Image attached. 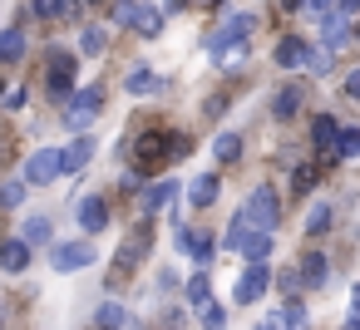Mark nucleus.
I'll use <instances>...</instances> for the list:
<instances>
[{"label":"nucleus","mask_w":360,"mask_h":330,"mask_svg":"<svg viewBox=\"0 0 360 330\" xmlns=\"http://www.w3.org/2000/svg\"><path fill=\"white\" fill-rule=\"evenodd\" d=\"M207 55H212L222 70L247 65V55H252V15H232L222 30H212V35H207Z\"/></svg>","instance_id":"nucleus-1"},{"label":"nucleus","mask_w":360,"mask_h":330,"mask_svg":"<svg viewBox=\"0 0 360 330\" xmlns=\"http://www.w3.org/2000/svg\"><path fill=\"white\" fill-rule=\"evenodd\" d=\"M242 217H247L257 232H276V222H281V197H276L271 187H257V192L242 202Z\"/></svg>","instance_id":"nucleus-2"},{"label":"nucleus","mask_w":360,"mask_h":330,"mask_svg":"<svg viewBox=\"0 0 360 330\" xmlns=\"http://www.w3.org/2000/svg\"><path fill=\"white\" fill-rule=\"evenodd\" d=\"M99 109H104V89H75V94H70V109H65V124H70L75 133H84V128L99 119Z\"/></svg>","instance_id":"nucleus-3"},{"label":"nucleus","mask_w":360,"mask_h":330,"mask_svg":"<svg viewBox=\"0 0 360 330\" xmlns=\"http://www.w3.org/2000/svg\"><path fill=\"white\" fill-rule=\"evenodd\" d=\"M50 266L55 271H84V266H94V242H60V246H50Z\"/></svg>","instance_id":"nucleus-4"},{"label":"nucleus","mask_w":360,"mask_h":330,"mask_svg":"<svg viewBox=\"0 0 360 330\" xmlns=\"http://www.w3.org/2000/svg\"><path fill=\"white\" fill-rule=\"evenodd\" d=\"M266 286H271V266H266V261H252V266L237 276V291H232V296H237V305H252V301L266 296Z\"/></svg>","instance_id":"nucleus-5"},{"label":"nucleus","mask_w":360,"mask_h":330,"mask_svg":"<svg viewBox=\"0 0 360 330\" xmlns=\"http://www.w3.org/2000/svg\"><path fill=\"white\" fill-rule=\"evenodd\" d=\"M45 84H50L55 99L70 94V84H75V60H70L65 50H50V55H45Z\"/></svg>","instance_id":"nucleus-6"},{"label":"nucleus","mask_w":360,"mask_h":330,"mask_svg":"<svg viewBox=\"0 0 360 330\" xmlns=\"http://www.w3.org/2000/svg\"><path fill=\"white\" fill-rule=\"evenodd\" d=\"M60 178V148H45V153H30V163H25V183H35V187H45V183H55Z\"/></svg>","instance_id":"nucleus-7"},{"label":"nucleus","mask_w":360,"mask_h":330,"mask_svg":"<svg viewBox=\"0 0 360 330\" xmlns=\"http://www.w3.org/2000/svg\"><path fill=\"white\" fill-rule=\"evenodd\" d=\"M163 84H168V79L153 74L148 65H134V70L124 74V89H129V94H143V99H148V94H163Z\"/></svg>","instance_id":"nucleus-8"},{"label":"nucleus","mask_w":360,"mask_h":330,"mask_svg":"<svg viewBox=\"0 0 360 330\" xmlns=\"http://www.w3.org/2000/svg\"><path fill=\"white\" fill-rule=\"evenodd\" d=\"M75 217H79L84 232H104V227H109V207H104V197H79Z\"/></svg>","instance_id":"nucleus-9"},{"label":"nucleus","mask_w":360,"mask_h":330,"mask_svg":"<svg viewBox=\"0 0 360 330\" xmlns=\"http://www.w3.org/2000/svg\"><path fill=\"white\" fill-rule=\"evenodd\" d=\"M148 246H153V227L143 222V227H134V242H124V246H119V266L129 271L134 261H143V256H148Z\"/></svg>","instance_id":"nucleus-10"},{"label":"nucleus","mask_w":360,"mask_h":330,"mask_svg":"<svg viewBox=\"0 0 360 330\" xmlns=\"http://www.w3.org/2000/svg\"><path fill=\"white\" fill-rule=\"evenodd\" d=\"M237 251H242V261H247V266H252V261H266V256H271V232L247 227V232H242V242H237Z\"/></svg>","instance_id":"nucleus-11"},{"label":"nucleus","mask_w":360,"mask_h":330,"mask_svg":"<svg viewBox=\"0 0 360 330\" xmlns=\"http://www.w3.org/2000/svg\"><path fill=\"white\" fill-rule=\"evenodd\" d=\"M89 158H94V138H84V133H79L70 148H60V173H79Z\"/></svg>","instance_id":"nucleus-12"},{"label":"nucleus","mask_w":360,"mask_h":330,"mask_svg":"<svg viewBox=\"0 0 360 330\" xmlns=\"http://www.w3.org/2000/svg\"><path fill=\"white\" fill-rule=\"evenodd\" d=\"M178 192H183V187H178L173 178H168V183H148V192H143V212L153 217V212L173 207V202H178Z\"/></svg>","instance_id":"nucleus-13"},{"label":"nucleus","mask_w":360,"mask_h":330,"mask_svg":"<svg viewBox=\"0 0 360 330\" xmlns=\"http://www.w3.org/2000/svg\"><path fill=\"white\" fill-rule=\"evenodd\" d=\"M129 30H134V35H143V40H153V35L163 30V15H158L153 6H143V0H139L134 15H129Z\"/></svg>","instance_id":"nucleus-14"},{"label":"nucleus","mask_w":360,"mask_h":330,"mask_svg":"<svg viewBox=\"0 0 360 330\" xmlns=\"http://www.w3.org/2000/svg\"><path fill=\"white\" fill-rule=\"evenodd\" d=\"M217 192H222L217 173H198V178L188 183V202H193V207H207V202H217Z\"/></svg>","instance_id":"nucleus-15"},{"label":"nucleus","mask_w":360,"mask_h":330,"mask_svg":"<svg viewBox=\"0 0 360 330\" xmlns=\"http://www.w3.org/2000/svg\"><path fill=\"white\" fill-rule=\"evenodd\" d=\"M266 330H306V305L301 301H281V310H271Z\"/></svg>","instance_id":"nucleus-16"},{"label":"nucleus","mask_w":360,"mask_h":330,"mask_svg":"<svg viewBox=\"0 0 360 330\" xmlns=\"http://www.w3.org/2000/svg\"><path fill=\"white\" fill-rule=\"evenodd\" d=\"M30 266V246L20 242V237H11V242H0V271H25Z\"/></svg>","instance_id":"nucleus-17"},{"label":"nucleus","mask_w":360,"mask_h":330,"mask_svg":"<svg viewBox=\"0 0 360 330\" xmlns=\"http://www.w3.org/2000/svg\"><path fill=\"white\" fill-rule=\"evenodd\" d=\"M30 11L40 20H75L79 15V0H30Z\"/></svg>","instance_id":"nucleus-18"},{"label":"nucleus","mask_w":360,"mask_h":330,"mask_svg":"<svg viewBox=\"0 0 360 330\" xmlns=\"http://www.w3.org/2000/svg\"><path fill=\"white\" fill-rule=\"evenodd\" d=\"M345 40H350V25H345L340 15H326V20H321V50H326V55H335Z\"/></svg>","instance_id":"nucleus-19"},{"label":"nucleus","mask_w":360,"mask_h":330,"mask_svg":"<svg viewBox=\"0 0 360 330\" xmlns=\"http://www.w3.org/2000/svg\"><path fill=\"white\" fill-rule=\"evenodd\" d=\"M296 276H301V286H326V281H330V266H326V256H321V251H306Z\"/></svg>","instance_id":"nucleus-20"},{"label":"nucleus","mask_w":360,"mask_h":330,"mask_svg":"<svg viewBox=\"0 0 360 330\" xmlns=\"http://www.w3.org/2000/svg\"><path fill=\"white\" fill-rule=\"evenodd\" d=\"M296 109H301V89L296 84H286V89H276V99H271V119H296Z\"/></svg>","instance_id":"nucleus-21"},{"label":"nucleus","mask_w":360,"mask_h":330,"mask_svg":"<svg viewBox=\"0 0 360 330\" xmlns=\"http://www.w3.org/2000/svg\"><path fill=\"white\" fill-rule=\"evenodd\" d=\"M271 60H276L281 70H301V60H306V45H301L296 35H286V40L276 45V55H271Z\"/></svg>","instance_id":"nucleus-22"},{"label":"nucleus","mask_w":360,"mask_h":330,"mask_svg":"<svg viewBox=\"0 0 360 330\" xmlns=\"http://www.w3.org/2000/svg\"><path fill=\"white\" fill-rule=\"evenodd\" d=\"M50 232H55V227H50V217H45V212H30V217H25V227H20V242H25V246H35V242H50Z\"/></svg>","instance_id":"nucleus-23"},{"label":"nucleus","mask_w":360,"mask_h":330,"mask_svg":"<svg viewBox=\"0 0 360 330\" xmlns=\"http://www.w3.org/2000/svg\"><path fill=\"white\" fill-rule=\"evenodd\" d=\"M134 153H139V163H153V158H163V153H168V133H143V138L134 143Z\"/></svg>","instance_id":"nucleus-24"},{"label":"nucleus","mask_w":360,"mask_h":330,"mask_svg":"<svg viewBox=\"0 0 360 330\" xmlns=\"http://www.w3.org/2000/svg\"><path fill=\"white\" fill-rule=\"evenodd\" d=\"M188 301H193V310H202V305L212 301V276H207V271H193V276H188Z\"/></svg>","instance_id":"nucleus-25"},{"label":"nucleus","mask_w":360,"mask_h":330,"mask_svg":"<svg viewBox=\"0 0 360 330\" xmlns=\"http://www.w3.org/2000/svg\"><path fill=\"white\" fill-rule=\"evenodd\" d=\"M335 133H340V124H335L330 114H321V119H316V128H311V138H316V148H321V153H330V148H335Z\"/></svg>","instance_id":"nucleus-26"},{"label":"nucleus","mask_w":360,"mask_h":330,"mask_svg":"<svg viewBox=\"0 0 360 330\" xmlns=\"http://www.w3.org/2000/svg\"><path fill=\"white\" fill-rule=\"evenodd\" d=\"M104 45H109V30H104V25H89V30L79 35V55H89V60L104 55Z\"/></svg>","instance_id":"nucleus-27"},{"label":"nucleus","mask_w":360,"mask_h":330,"mask_svg":"<svg viewBox=\"0 0 360 330\" xmlns=\"http://www.w3.org/2000/svg\"><path fill=\"white\" fill-rule=\"evenodd\" d=\"M330 153H335V158H360V128H340Z\"/></svg>","instance_id":"nucleus-28"},{"label":"nucleus","mask_w":360,"mask_h":330,"mask_svg":"<svg viewBox=\"0 0 360 330\" xmlns=\"http://www.w3.org/2000/svg\"><path fill=\"white\" fill-rule=\"evenodd\" d=\"M20 55H25V35H20V30H0V60L11 65V60H20Z\"/></svg>","instance_id":"nucleus-29"},{"label":"nucleus","mask_w":360,"mask_h":330,"mask_svg":"<svg viewBox=\"0 0 360 330\" xmlns=\"http://www.w3.org/2000/svg\"><path fill=\"white\" fill-rule=\"evenodd\" d=\"M212 153H217L222 163H237V158H242V138H237V133H217Z\"/></svg>","instance_id":"nucleus-30"},{"label":"nucleus","mask_w":360,"mask_h":330,"mask_svg":"<svg viewBox=\"0 0 360 330\" xmlns=\"http://www.w3.org/2000/svg\"><path fill=\"white\" fill-rule=\"evenodd\" d=\"M188 251H193V256L207 266V261H212V251H217V242H212L207 232H188Z\"/></svg>","instance_id":"nucleus-31"},{"label":"nucleus","mask_w":360,"mask_h":330,"mask_svg":"<svg viewBox=\"0 0 360 330\" xmlns=\"http://www.w3.org/2000/svg\"><path fill=\"white\" fill-rule=\"evenodd\" d=\"M326 227H330V207H326V202H316V207L306 212V237H321Z\"/></svg>","instance_id":"nucleus-32"},{"label":"nucleus","mask_w":360,"mask_h":330,"mask_svg":"<svg viewBox=\"0 0 360 330\" xmlns=\"http://www.w3.org/2000/svg\"><path fill=\"white\" fill-rule=\"evenodd\" d=\"M124 320H129V315H124L119 301H104V305H99V330H119Z\"/></svg>","instance_id":"nucleus-33"},{"label":"nucleus","mask_w":360,"mask_h":330,"mask_svg":"<svg viewBox=\"0 0 360 330\" xmlns=\"http://www.w3.org/2000/svg\"><path fill=\"white\" fill-rule=\"evenodd\" d=\"M301 65H306L311 74H321V79H326V74H330V65H335V55H326V50H306V60H301Z\"/></svg>","instance_id":"nucleus-34"},{"label":"nucleus","mask_w":360,"mask_h":330,"mask_svg":"<svg viewBox=\"0 0 360 330\" xmlns=\"http://www.w3.org/2000/svg\"><path fill=\"white\" fill-rule=\"evenodd\" d=\"M25 202V183L11 178V183H0V207H20Z\"/></svg>","instance_id":"nucleus-35"},{"label":"nucleus","mask_w":360,"mask_h":330,"mask_svg":"<svg viewBox=\"0 0 360 330\" xmlns=\"http://www.w3.org/2000/svg\"><path fill=\"white\" fill-rule=\"evenodd\" d=\"M311 187H316V168H311V163H301V168L291 173V192H311Z\"/></svg>","instance_id":"nucleus-36"},{"label":"nucleus","mask_w":360,"mask_h":330,"mask_svg":"<svg viewBox=\"0 0 360 330\" xmlns=\"http://www.w3.org/2000/svg\"><path fill=\"white\" fill-rule=\"evenodd\" d=\"M271 281H276V286H281V296H291V301H296V296H301V291H306V286H301V276H296V271H276V276H271Z\"/></svg>","instance_id":"nucleus-37"},{"label":"nucleus","mask_w":360,"mask_h":330,"mask_svg":"<svg viewBox=\"0 0 360 330\" xmlns=\"http://www.w3.org/2000/svg\"><path fill=\"white\" fill-rule=\"evenodd\" d=\"M222 325H227V310L207 301V305H202V330H222Z\"/></svg>","instance_id":"nucleus-38"},{"label":"nucleus","mask_w":360,"mask_h":330,"mask_svg":"<svg viewBox=\"0 0 360 330\" xmlns=\"http://www.w3.org/2000/svg\"><path fill=\"white\" fill-rule=\"evenodd\" d=\"M0 109H6V114H11V109H25V89H20V84H11L6 94H0Z\"/></svg>","instance_id":"nucleus-39"},{"label":"nucleus","mask_w":360,"mask_h":330,"mask_svg":"<svg viewBox=\"0 0 360 330\" xmlns=\"http://www.w3.org/2000/svg\"><path fill=\"white\" fill-rule=\"evenodd\" d=\"M134 6H139V0H114V25H129Z\"/></svg>","instance_id":"nucleus-40"},{"label":"nucleus","mask_w":360,"mask_h":330,"mask_svg":"<svg viewBox=\"0 0 360 330\" xmlns=\"http://www.w3.org/2000/svg\"><path fill=\"white\" fill-rule=\"evenodd\" d=\"M306 11H311V15H321V20H326V15H335V0H306Z\"/></svg>","instance_id":"nucleus-41"},{"label":"nucleus","mask_w":360,"mask_h":330,"mask_svg":"<svg viewBox=\"0 0 360 330\" xmlns=\"http://www.w3.org/2000/svg\"><path fill=\"white\" fill-rule=\"evenodd\" d=\"M335 15H340V20H350V15H360V0H335Z\"/></svg>","instance_id":"nucleus-42"},{"label":"nucleus","mask_w":360,"mask_h":330,"mask_svg":"<svg viewBox=\"0 0 360 330\" xmlns=\"http://www.w3.org/2000/svg\"><path fill=\"white\" fill-rule=\"evenodd\" d=\"M222 109H227V94H212L207 99V119H222Z\"/></svg>","instance_id":"nucleus-43"},{"label":"nucleus","mask_w":360,"mask_h":330,"mask_svg":"<svg viewBox=\"0 0 360 330\" xmlns=\"http://www.w3.org/2000/svg\"><path fill=\"white\" fill-rule=\"evenodd\" d=\"M345 99H360V70L345 74Z\"/></svg>","instance_id":"nucleus-44"},{"label":"nucleus","mask_w":360,"mask_h":330,"mask_svg":"<svg viewBox=\"0 0 360 330\" xmlns=\"http://www.w3.org/2000/svg\"><path fill=\"white\" fill-rule=\"evenodd\" d=\"M281 11H306V0H281Z\"/></svg>","instance_id":"nucleus-45"},{"label":"nucleus","mask_w":360,"mask_h":330,"mask_svg":"<svg viewBox=\"0 0 360 330\" xmlns=\"http://www.w3.org/2000/svg\"><path fill=\"white\" fill-rule=\"evenodd\" d=\"M350 305H355V315H360V286H355V291H350Z\"/></svg>","instance_id":"nucleus-46"},{"label":"nucleus","mask_w":360,"mask_h":330,"mask_svg":"<svg viewBox=\"0 0 360 330\" xmlns=\"http://www.w3.org/2000/svg\"><path fill=\"white\" fill-rule=\"evenodd\" d=\"M345 330H360V315H350V320H345Z\"/></svg>","instance_id":"nucleus-47"},{"label":"nucleus","mask_w":360,"mask_h":330,"mask_svg":"<svg viewBox=\"0 0 360 330\" xmlns=\"http://www.w3.org/2000/svg\"><path fill=\"white\" fill-rule=\"evenodd\" d=\"M350 40H360V20H355V25H350Z\"/></svg>","instance_id":"nucleus-48"},{"label":"nucleus","mask_w":360,"mask_h":330,"mask_svg":"<svg viewBox=\"0 0 360 330\" xmlns=\"http://www.w3.org/2000/svg\"><path fill=\"white\" fill-rule=\"evenodd\" d=\"M202 6H222V0H202Z\"/></svg>","instance_id":"nucleus-49"},{"label":"nucleus","mask_w":360,"mask_h":330,"mask_svg":"<svg viewBox=\"0 0 360 330\" xmlns=\"http://www.w3.org/2000/svg\"><path fill=\"white\" fill-rule=\"evenodd\" d=\"M89 6H94V0H89Z\"/></svg>","instance_id":"nucleus-50"},{"label":"nucleus","mask_w":360,"mask_h":330,"mask_svg":"<svg viewBox=\"0 0 360 330\" xmlns=\"http://www.w3.org/2000/svg\"><path fill=\"white\" fill-rule=\"evenodd\" d=\"M262 330H266V325H262Z\"/></svg>","instance_id":"nucleus-51"}]
</instances>
